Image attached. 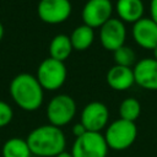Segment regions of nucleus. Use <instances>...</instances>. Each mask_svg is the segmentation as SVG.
<instances>
[{
    "label": "nucleus",
    "instance_id": "1",
    "mask_svg": "<svg viewBox=\"0 0 157 157\" xmlns=\"http://www.w3.org/2000/svg\"><path fill=\"white\" fill-rule=\"evenodd\" d=\"M31 153L37 157H55L65 151L66 137L61 128L44 124L34 128L26 137Z\"/></svg>",
    "mask_w": 157,
    "mask_h": 157
},
{
    "label": "nucleus",
    "instance_id": "2",
    "mask_svg": "<svg viewBox=\"0 0 157 157\" xmlns=\"http://www.w3.org/2000/svg\"><path fill=\"white\" fill-rule=\"evenodd\" d=\"M9 92L12 101L22 110L34 112L43 104L44 90L37 77L31 74L22 72L16 75L10 82Z\"/></svg>",
    "mask_w": 157,
    "mask_h": 157
},
{
    "label": "nucleus",
    "instance_id": "3",
    "mask_svg": "<svg viewBox=\"0 0 157 157\" xmlns=\"http://www.w3.org/2000/svg\"><path fill=\"white\" fill-rule=\"evenodd\" d=\"M137 137V126L132 121L117 119L112 121L104 132V139L109 148L123 151L129 148Z\"/></svg>",
    "mask_w": 157,
    "mask_h": 157
},
{
    "label": "nucleus",
    "instance_id": "4",
    "mask_svg": "<svg viewBox=\"0 0 157 157\" xmlns=\"http://www.w3.org/2000/svg\"><path fill=\"white\" fill-rule=\"evenodd\" d=\"M36 77L43 90L56 91L65 83L67 77V69L65 63L53 58H47L39 64Z\"/></svg>",
    "mask_w": 157,
    "mask_h": 157
},
{
    "label": "nucleus",
    "instance_id": "5",
    "mask_svg": "<svg viewBox=\"0 0 157 157\" xmlns=\"http://www.w3.org/2000/svg\"><path fill=\"white\" fill-rule=\"evenodd\" d=\"M76 102L75 99L65 93L54 96L47 105V119L49 124L61 128L67 125L76 114Z\"/></svg>",
    "mask_w": 157,
    "mask_h": 157
},
{
    "label": "nucleus",
    "instance_id": "6",
    "mask_svg": "<svg viewBox=\"0 0 157 157\" xmlns=\"http://www.w3.org/2000/svg\"><path fill=\"white\" fill-rule=\"evenodd\" d=\"M108 151L109 147L103 134L87 131L75 139L70 152L72 157H107Z\"/></svg>",
    "mask_w": 157,
    "mask_h": 157
},
{
    "label": "nucleus",
    "instance_id": "7",
    "mask_svg": "<svg viewBox=\"0 0 157 157\" xmlns=\"http://www.w3.org/2000/svg\"><path fill=\"white\" fill-rule=\"evenodd\" d=\"M113 4L110 0H87L82 7L81 17L83 25L91 28H101L112 18Z\"/></svg>",
    "mask_w": 157,
    "mask_h": 157
},
{
    "label": "nucleus",
    "instance_id": "8",
    "mask_svg": "<svg viewBox=\"0 0 157 157\" xmlns=\"http://www.w3.org/2000/svg\"><path fill=\"white\" fill-rule=\"evenodd\" d=\"M72 12L70 0H39L37 6L38 17L48 25L65 22Z\"/></svg>",
    "mask_w": 157,
    "mask_h": 157
},
{
    "label": "nucleus",
    "instance_id": "9",
    "mask_svg": "<svg viewBox=\"0 0 157 157\" xmlns=\"http://www.w3.org/2000/svg\"><path fill=\"white\" fill-rule=\"evenodd\" d=\"M109 120V109L108 107L99 101H92L87 103L80 117V121L87 129V131L101 132L104 128L108 126Z\"/></svg>",
    "mask_w": 157,
    "mask_h": 157
},
{
    "label": "nucleus",
    "instance_id": "10",
    "mask_svg": "<svg viewBox=\"0 0 157 157\" xmlns=\"http://www.w3.org/2000/svg\"><path fill=\"white\" fill-rule=\"evenodd\" d=\"M125 39L126 27L118 17H112L99 28V42L105 50L115 52L120 47L125 45Z\"/></svg>",
    "mask_w": 157,
    "mask_h": 157
},
{
    "label": "nucleus",
    "instance_id": "11",
    "mask_svg": "<svg viewBox=\"0 0 157 157\" xmlns=\"http://www.w3.org/2000/svg\"><path fill=\"white\" fill-rule=\"evenodd\" d=\"M131 36L139 47L153 50L157 47V23L150 17H142L132 25Z\"/></svg>",
    "mask_w": 157,
    "mask_h": 157
},
{
    "label": "nucleus",
    "instance_id": "12",
    "mask_svg": "<svg viewBox=\"0 0 157 157\" xmlns=\"http://www.w3.org/2000/svg\"><path fill=\"white\" fill-rule=\"evenodd\" d=\"M135 83L148 91H157V61L153 58H144L134 66Z\"/></svg>",
    "mask_w": 157,
    "mask_h": 157
},
{
    "label": "nucleus",
    "instance_id": "13",
    "mask_svg": "<svg viewBox=\"0 0 157 157\" xmlns=\"http://www.w3.org/2000/svg\"><path fill=\"white\" fill-rule=\"evenodd\" d=\"M108 86L114 91H126L135 83L134 70L128 66L113 65L105 76Z\"/></svg>",
    "mask_w": 157,
    "mask_h": 157
},
{
    "label": "nucleus",
    "instance_id": "14",
    "mask_svg": "<svg viewBox=\"0 0 157 157\" xmlns=\"http://www.w3.org/2000/svg\"><path fill=\"white\" fill-rule=\"evenodd\" d=\"M115 11L124 23H135L144 17L145 5L142 0H117Z\"/></svg>",
    "mask_w": 157,
    "mask_h": 157
},
{
    "label": "nucleus",
    "instance_id": "15",
    "mask_svg": "<svg viewBox=\"0 0 157 157\" xmlns=\"http://www.w3.org/2000/svg\"><path fill=\"white\" fill-rule=\"evenodd\" d=\"M74 48L70 40V36L59 33L54 36L49 43V58L59 61H65L72 53Z\"/></svg>",
    "mask_w": 157,
    "mask_h": 157
},
{
    "label": "nucleus",
    "instance_id": "16",
    "mask_svg": "<svg viewBox=\"0 0 157 157\" xmlns=\"http://www.w3.org/2000/svg\"><path fill=\"white\" fill-rule=\"evenodd\" d=\"M70 40L74 50H87L94 40V29L82 23L74 28L70 34Z\"/></svg>",
    "mask_w": 157,
    "mask_h": 157
},
{
    "label": "nucleus",
    "instance_id": "17",
    "mask_svg": "<svg viewBox=\"0 0 157 157\" xmlns=\"http://www.w3.org/2000/svg\"><path fill=\"white\" fill-rule=\"evenodd\" d=\"M2 157H31V150L26 139L10 137L1 146Z\"/></svg>",
    "mask_w": 157,
    "mask_h": 157
},
{
    "label": "nucleus",
    "instance_id": "18",
    "mask_svg": "<svg viewBox=\"0 0 157 157\" xmlns=\"http://www.w3.org/2000/svg\"><path fill=\"white\" fill-rule=\"evenodd\" d=\"M141 114V104L134 97H128L121 101L119 105V115L120 119L135 123Z\"/></svg>",
    "mask_w": 157,
    "mask_h": 157
},
{
    "label": "nucleus",
    "instance_id": "19",
    "mask_svg": "<svg viewBox=\"0 0 157 157\" xmlns=\"http://www.w3.org/2000/svg\"><path fill=\"white\" fill-rule=\"evenodd\" d=\"M113 58H114L115 65L131 67V65L135 63L136 55H135V52L132 50L131 47L123 45L119 49H117L115 52H113Z\"/></svg>",
    "mask_w": 157,
    "mask_h": 157
},
{
    "label": "nucleus",
    "instance_id": "20",
    "mask_svg": "<svg viewBox=\"0 0 157 157\" xmlns=\"http://www.w3.org/2000/svg\"><path fill=\"white\" fill-rule=\"evenodd\" d=\"M13 119V110L9 103L0 99V128L7 126Z\"/></svg>",
    "mask_w": 157,
    "mask_h": 157
},
{
    "label": "nucleus",
    "instance_id": "21",
    "mask_svg": "<svg viewBox=\"0 0 157 157\" xmlns=\"http://www.w3.org/2000/svg\"><path fill=\"white\" fill-rule=\"evenodd\" d=\"M86 132H87V129L83 126V124H82L81 121L76 123V124L72 126V134H74L75 139H76V137L82 136V135H83V134H86Z\"/></svg>",
    "mask_w": 157,
    "mask_h": 157
},
{
    "label": "nucleus",
    "instance_id": "22",
    "mask_svg": "<svg viewBox=\"0 0 157 157\" xmlns=\"http://www.w3.org/2000/svg\"><path fill=\"white\" fill-rule=\"evenodd\" d=\"M150 18L157 23V0L150 1Z\"/></svg>",
    "mask_w": 157,
    "mask_h": 157
},
{
    "label": "nucleus",
    "instance_id": "23",
    "mask_svg": "<svg viewBox=\"0 0 157 157\" xmlns=\"http://www.w3.org/2000/svg\"><path fill=\"white\" fill-rule=\"evenodd\" d=\"M55 157H72V155H71V152H67V151H64V152H61V153H59L58 156H55Z\"/></svg>",
    "mask_w": 157,
    "mask_h": 157
},
{
    "label": "nucleus",
    "instance_id": "24",
    "mask_svg": "<svg viewBox=\"0 0 157 157\" xmlns=\"http://www.w3.org/2000/svg\"><path fill=\"white\" fill-rule=\"evenodd\" d=\"M4 33H5V29H4V26H2V23L0 22V42H1L2 37H4Z\"/></svg>",
    "mask_w": 157,
    "mask_h": 157
},
{
    "label": "nucleus",
    "instance_id": "25",
    "mask_svg": "<svg viewBox=\"0 0 157 157\" xmlns=\"http://www.w3.org/2000/svg\"><path fill=\"white\" fill-rule=\"evenodd\" d=\"M152 53H153V59L157 61V47H156V48L152 50Z\"/></svg>",
    "mask_w": 157,
    "mask_h": 157
}]
</instances>
